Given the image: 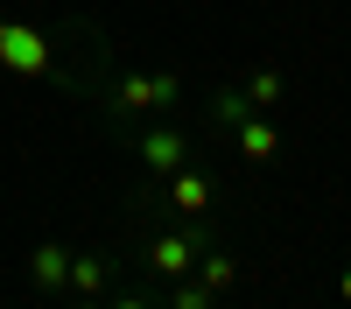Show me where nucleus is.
Wrapping results in <instances>:
<instances>
[{
    "mask_svg": "<svg viewBox=\"0 0 351 309\" xmlns=\"http://www.w3.org/2000/svg\"><path fill=\"white\" fill-rule=\"evenodd\" d=\"M211 120L232 134V148H239L246 169H274V162H281V127H274V112L246 106L239 92H211Z\"/></svg>",
    "mask_w": 351,
    "mask_h": 309,
    "instance_id": "1",
    "label": "nucleus"
},
{
    "mask_svg": "<svg viewBox=\"0 0 351 309\" xmlns=\"http://www.w3.org/2000/svg\"><path fill=\"white\" fill-rule=\"evenodd\" d=\"M176 99H183V77H176V71H112V84H106V120L134 127V120L169 112Z\"/></svg>",
    "mask_w": 351,
    "mask_h": 309,
    "instance_id": "2",
    "label": "nucleus"
},
{
    "mask_svg": "<svg viewBox=\"0 0 351 309\" xmlns=\"http://www.w3.org/2000/svg\"><path fill=\"white\" fill-rule=\"evenodd\" d=\"M218 232H211V218H183V225H162V232H148L141 239V267H148V281H183L190 267H197V253L211 246Z\"/></svg>",
    "mask_w": 351,
    "mask_h": 309,
    "instance_id": "3",
    "label": "nucleus"
},
{
    "mask_svg": "<svg viewBox=\"0 0 351 309\" xmlns=\"http://www.w3.org/2000/svg\"><path fill=\"white\" fill-rule=\"evenodd\" d=\"M0 71L71 84V71H56V49H49V36H43V28H28V21H8V14H0Z\"/></svg>",
    "mask_w": 351,
    "mask_h": 309,
    "instance_id": "4",
    "label": "nucleus"
},
{
    "mask_svg": "<svg viewBox=\"0 0 351 309\" xmlns=\"http://www.w3.org/2000/svg\"><path fill=\"white\" fill-rule=\"evenodd\" d=\"M127 140H134V155H141V169L162 183V176H176L183 162H197V140L183 134V127H155V120H134L127 127Z\"/></svg>",
    "mask_w": 351,
    "mask_h": 309,
    "instance_id": "5",
    "label": "nucleus"
},
{
    "mask_svg": "<svg viewBox=\"0 0 351 309\" xmlns=\"http://www.w3.org/2000/svg\"><path fill=\"white\" fill-rule=\"evenodd\" d=\"M162 197H169L176 218H211L218 211V183H211V169H197V162H183L176 176H162Z\"/></svg>",
    "mask_w": 351,
    "mask_h": 309,
    "instance_id": "6",
    "label": "nucleus"
},
{
    "mask_svg": "<svg viewBox=\"0 0 351 309\" xmlns=\"http://www.w3.org/2000/svg\"><path fill=\"white\" fill-rule=\"evenodd\" d=\"M197 281H204V288H211V295H232V288H239V274H246V260H239V253H232V246H204L197 253V267H190Z\"/></svg>",
    "mask_w": 351,
    "mask_h": 309,
    "instance_id": "7",
    "label": "nucleus"
},
{
    "mask_svg": "<svg viewBox=\"0 0 351 309\" xmlns=\"http://www.w3.org/2000/svg\"><path fill=\"white\" fill-rule=\"evenodd\" d=\"M64 274H71V246L64 239H43L28 253V281H36L43 295H64Z\"/></svg>",
    "mask_w": 351,
    "mask_h": 309,
    "instance_id": "8",
    "label": "nucleus"
},
{
    "mask_svg": "<svg viewBox=\"0 0 351 309\" xmlns=\"http://www.w3.org/2000/svg\"><path fill=\"white\" fill-rule=\"evenodd\" d=\"M106 288H112V260H106V253H71L64 295H106Z\"/></svg>",
    "mask_w": 351,
    "mask_h": 309,
    "instance_id": "9",
    "label": "nucleus"
},
{
    "mask_svg": "<svg viewBox=\"0 0 351 309\" xmlns=\"http://www.w3.org/2000/svg\"><path fill=\"white\" fill-rule=\"evenodd\" d=\"M239 99H246V106H260V112H274V106L288 99V77H281L274 64H253V71L239 77Z\"/></svg>",
    "mask_w": 351,
    "mask_h": 309,
    "instance_id": "10",
    "label": "nucleus"
},
{
    "mask_svg": "<svg viewBox=\"0 0 351 309\" xmlns=\"http://www.w3.org/2000/svg\"><path fill=\"white\" fill-rule=\"evenodd\" d=\"M218 302H225V295H211L197 274H183V281H169V288H162V309H218Z\"/></svg>",
    "mask_w": 351,
    "mask_h": 309,
    "instance_id": "11",
    "label": "nucleus"
},
{
    "mask_svg": "<svg viewBox=\"0 0 351 309\" xmlns=\"http://www.w3.org/2000/svg\"><path fill=\"white\" fill-rule=\"evenodd\" d=\"M106 309H162V295L155 288H127V295H112Z\"/></svg>",
    "mask_w": 351,
    "mask_h": 309,
    "instance_id": "12",
    "label": "nucleus"
},
{
    "mask_svg": "<svg viewBox=\"0 0 351 309\" xmlns=\"http://www.w3.org/2000/svg\"><path fill=\"white\" fill-rule=\"evenodd\" d=\"M330 288H337V295H344V309H351V260L337 267V281H330Z\"/></svg>",
    "mask_w": 351,
    "mask_h": 309,
    "instance_id": "13",
    "label": "nucleus"
},
{
    "mask_svg": "<svg viewBox=\"0 0 351 309\" xmlns=\"http://www.w3.org/2000/svg\"><path fill=\"white\" fill-rule=\"evenodd\" d=\"M64 309H106L99 295H64Z\"/></svg>",
    "mask_w": 351,
    "mask_h": 309,
    "instance_id": "14",
    "label": "nucleus"
},
{
    "mask_svg": "<svg viewBox=\"0 0 351 309\" xmlns=\"http://www.w3.org/2000/svg\"><path fill=\"white\" fill-rule=\"evenodd\" d=\"M0 309H14V302H0Z\"/></svg>",
    "mask_w": 351,
    "mask_h": 309,
    "instance_id": "15",
    "label": "nucleus"
}]
</instances>
